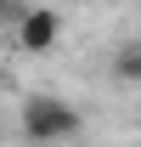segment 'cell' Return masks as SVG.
<instances>
[{"label": "cell", "instance_id": "obj_2", "mask_svg": "<svg viewBox=\"0 0 141 147\" xmlns=\"http://www.w3.org/2000/svg\"><path fill=\"white\" fill-rule=\"evenodd\" d=\"M11 40H17L23 57H45L62 40V11L56 6H23L17 17H11Z\"/></svg>", "mask_w": 141, "mask_h": 147}, {"label": "cell", "instance_id": "obj_1", "mask_svg": "<svg viewBox=\"0 0 141 147\" xmlns=\"http://www.w3.org/2000/svg\"><path fill=\"white\" fill-rule=\"evenodd\" d=\"M17 130H23V142H34V147H56V142H73L85 130V119H79V108L68 96L34 91L23 102V113H17Z\"/></svg>", "mask_w": 141, "mask_h": 147}, {"label": "cell", "instance_id": "obj_4", "mask_svg": "<svg viewBox=\"0 0 141 147\" xmlns=\"http://www.w3.org/2000/svg\"><path fill=\"white\" fill-rule=\"evenodd\" d=\"M23 6H28V0H0V17H17Z\"/></svg>", "mask_w": 141, "mask_h": 147}, {"label": "cell", "instance_id": "obj_3", "mask_svg": "<svg viewBox=\"0 0 141 147\" xmlns=\"http://www.w3.org/2000/svg\"><path fill=\"white\" fill-rule=\"evenodd\" d=\"M107 74H113L119 85H130V91H136V85H141V40L113 45V51H107Z\"/></svg>", "mask_w": 141, "mask_h": 147}]
</instances>
